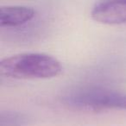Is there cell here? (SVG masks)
<instances>
[{
	"label": "cell",
	"instance_id": "cell-5",
	"mask_svg": "<svg viewBox=\"0 0 126 126\" xmlns=\"http://www.w3.org/2000/svg\"><path fill=\"white\" fill-rule=\"evenodd\" d=\"M29 118L23 113L17 111H3L0 115V126H25Z\"/></svg>",
	"mask_w": 126,
	"mask_h": 126
},
{
	"label": "cell",
	"instance_id": "cell-3",
	"mask_svg": "<svg viewBox=\"0 0 126 126\" xmlns=\"http://www.w3.org/2000/svg\"><path fill=\"white\" fill-rule=\"evenodd\" d=\"M91 16L96 22L105 24L126 23V1H105L97 3Z\"/></svg>",
	"mask_w": 126,
	"mask_h": 126
},
{
	"label": "cell",
	"instance_id": "cell-2",
	"mask_svg": "<svg viewBox=\"0 0 126 126\" xmlns=\"http://www.w3.org/2000/svg\"><path fill=\"white\" fill-rule=\"evenodd\" d=\"M63 101L84 110H126V93L102 87L76 88L66 93Z\"/></svg>",
	"mask_w": 126,
	"mask_h": 126
},
{
	"label": "cell",
	"instance_id": "cell-1",
	"mask_svg": "<svg viewBox=\"0 0 126 126\" xmlns=\"http://www.w3.org/2000/svg\"><path fill=\"white\" fill-rule=\"evenodd\" d=\"M62 67L56 58L43 53H21L0 61V74L11 79H49L59 75Z\"/></svg>",
	"mask_w": 126,
	"mask_h": 126
},
{
	"label": "cell",
	"instance_id": "cell-4",
	"mask_svg": "<svg viewBox=\"0 0 126 126\" xmlns=\"http://www.w3.org/2000/svg\"><path fill=\"white\" fill-rule=\"evenodd\" d=\"M35 11L30 6L11 5L0 8V25L2 27H17L33 19Z\"/></svg>",
	"mask_w": 126,
	"mask_h": 126
}]
</instances>
